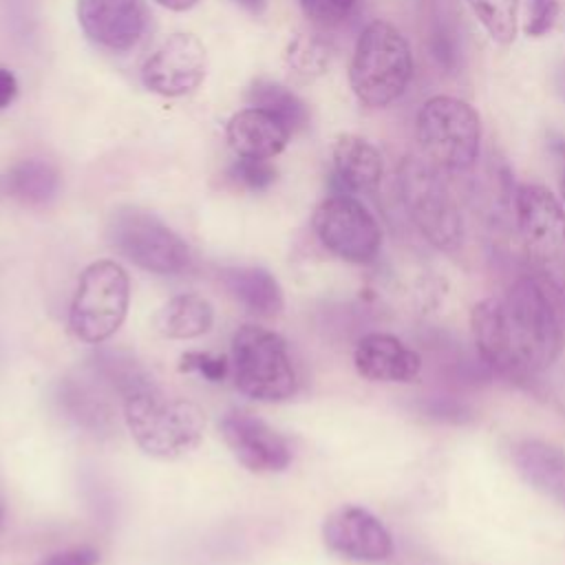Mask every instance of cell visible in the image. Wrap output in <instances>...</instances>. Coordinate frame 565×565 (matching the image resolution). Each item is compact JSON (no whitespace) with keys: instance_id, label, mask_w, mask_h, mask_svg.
Returning a JSON list of instances; mask_svg holds the SVG:
<instances>
[{"instance_id":"obj_16","label":"cell","mask_w":565,"mask_h":565,"mask_svg":"<svg viewBox=\"0 0 565 565\" xmlns=\"http://www.w3.org/2000/svg\"><path fill=\"white\" fill-rule=\"evenodd\" d=\"M225 137L238 157L274 159L287 148L291 130L267 110L249 106L232 115L225 126Z\"/></svg>"},{"instance_id":"obj_26","label":"cell","mask_w":565,"mask_h":565,"mask_svg":"<svg viewBox=\"0 0 565 565\" xmlns=\"http://www.w3.org/2000/svg\"><path fill=\"white\" fill-rule=\"evenodd\" d=\"M497 44H510L516 38L519 0H466Z\"/></svg>"},{"instance_id":"obj_3","label":"cell","mask_w":565,"mask_h":565,"mask_svg":"<svg viewBox=\"0 0 565 565\" xmlns=\"http://www.w3.org/2000/svg\"><path fill=\"white\" fill-rule=\"evenodd\" d=\"M124 419L137 446L159 459L194 450L205 430V413L188 399H170L159 386L124 399Z\"/></svg>"},{"instance_id":"obj_12","label":"cell","mask_w":565,"mask_h":565,"mask_svg":"<svg viewBox=\"0 0 565 565\" xmlns=\"http://www.w3.org/2000/svg\"><path fill=\"white\" fill-rule=\"evenodd\" d=\"M322 539L333 554L358 563H380L393 554V539L384 523L360 505L333 510L324 519Z\"/></svg>"},{"instance_id":"obj_33","label":"cell","mask_w":565,"mask_h":565,"mask_svg":"<svg viewBox=\"0 0 565 565\" xmlns=\"http://www.w3.org/2000/svg\"><path fill=\"white\" fill-rule=\"evenodd\" d=\"M15 95H18L15 75L9 68L0 66V110H4L15 99Z\"/></svg>"},{"instance_id":"obj_11","label":"cell","mask_w":565,"mask_h":565,"mask_svg":"<svg viewBox=\"0 0 565 565\" xmlns=\"http://www.w3.org/2000/svg\"><path fill=\"white\" fill-rule=\"evenodd\" d=\"M207 55L203 42L192 33H170L146 57L141 82L161 97H181L196 90L205 77Z\"/></svg>"},{"instance_id":"obj_29","label":"cell","mask_w":565,"mask_h":565,"mask_svg":"<svg viewBox=\"0 0 565 565\" xmlns=\"http://www.w3.org/2000/svg\"><path fill=\"white\" fill-rule=\"evenodd\" d=\"M358 0H300L302 13L318 26H335L344 22Z\"/></svg>"},{"instance_id":"obj_21","label":"cell","mask_w":565,"mask_h":565,"mask_svg":"<svg viewBox=\"0 0 565 565\" xmlns=\"http://www.w3.org/2000/svg\"><path fill=\"white\" fill-rule=\"evenodd\" d=\"M426 44L430 57L446 73H457L463 60L459 15L448 0H433L426 13Z\"/></svg>"},{"instance_id":"obj_17","label":"cell","mask_w":565,"mask_h":565,"mask_svg":"<svg viewBox=\"0 0 565 565\" xmlns=\"http://www.w3.org/2000/svg\"><path fill=\"white\" fill-rule=\"evenodd\" d=\"M510 459L521 479L536 492L565 505V450L534 437L510 446Z\"/></svg>"},{"instance_id":"obj_37","label":"cell","mask_w":565,"mask_h":565,"mask_svg":"<svg viewBox=\"0 0 565 565\" xmlns=\"http://www.w3.org/2000/svg\"><path fill=\"white\" fill-rule=\"evenodd\" d=\"M561 157H565V139H558V141H554V146H552Z\"/></svg>"},{"instance_id":"obj_2","label":"cell","mask_w":565,"mask_h":565,"mask_svg":"<svg viewBox=\"0 0 565 565\" xmlns=\"http://www.w3.org/2000/svg\"><path fill=\"white\" fill-rule=\"evenodd\" d=\"M413 68L415 62L406 35L386 20H373L355 42L349 84L360 104L384 108L406 93Z\"/></svg>"},{"instance_id":"obj_32","label":"cell","mask_w":565,"mask_h":565,"mask_svg":"<svg viewBox=\"0 0 565 565\" xmlns=\"http://www.w3.org/2000/svg\"><path fill=\"white\" fill-rule=\"evenodd\" d=\"M97 563H99L97 550H93L88 545H79V547H68V550L55 552V554L46 556L40 565H97Z\"/></svg>"},{"instance_id":"obj_1","label":"cell","mask_w":565,"mask_h":565,"mask_svg":"<svg viewBox=\"0 0 565 565\" xmlns=\"http://www.w3.org/2000/svg\"><path fill=\"white\" fill-rule=\"evenodd\" d=\"M505 377L521 380L554 364L565 347L558 313L543 285L523 276L499 298Z\"/></svg>"},{"instance_id":"obj_23","label":"cell","mask_w":565,"mask_h":565,"mask_svg":"<svg viewBox=\"0 0 565 565\" xmlns=\"http://www.w3.org/2000/svg\"><path fill=\"white\" fill-rule=\"evenodd\" d=\"M90 373L104 382L110 391L119 393L121 399L157 386L148 369L121 349H97L88 360Z\"/></svg>"},{"instance_id":"obj_18","label":"cell","mask_w":565,"mask_h":565,"mask_svg":"<svg viewBox=\"0 0 565 565\" xmlns=\"http://www.w3.org/2000/svg\"><path fill=\"white\" fill-rule=\"evenodd\" d=\"M333 172L349 192H375L384 174L380 150L364 137L344 132L333 143Z\"/></svg>"},{"instance_id":"obj_6","label":"cell","mask_w":565,"mask_h":565,"mask_svg":"<svg viewBox=\"0 0 565 565\" xmlns=\"http://www.w3.org/2000/svg\"><path fill=\"white\" fill-rule=\"evenodd\" d=\"M424 157L450 174L475 168L481 148L479 113L463 99L435 95L426 99L415 121Z\"/></svg>"},{"instance_id":"obj_14","label":"cell","mask_w":565,"mask_h":565,"mask_svg":"<svg viewBox=\"0 0 565 565\" xmlns=\"http://www.w3.org/2000/svg\"><path fill=\"white\" fill-rule=\"evenodd\" d=\"M77 22L95 44L128 51L143 33L146 13L139 0H77Z\"/></svg>"},{"instance_id":"obj_24","label":"cell","mask_w":565,"mask_h":565,"mask_svg":"<svg viewBox=\"0 0 565 565\" xmlns=\"http://www.w3.org/2000/svg\"><path fill=\"white\" fill-rule=\"evenodd\" d=\"M212 322V305L196 294H181L170 298L154 316L157 331L172 340L199 338L205 331H210Z\"/></svg>"},{"instance_id":"obj_27","label":"cell","mask_w":565,"mask_h":565,"mask_svg":"<svg viewBox=\"0 0 565 565\" xmlns=\"http://www.w3.org/2000/svg\"><path fill=\"white\" fill-rule=\"evenodd\" d=\"M276 168L271 166L269 159H247L238 157V161L230 168V177L243 185L245 190L260 192L267 190L276 181Z\"/></svg>"},{"instance_id":"obj_7","label":"cell","mask_w":565,"mask_h":565,"mask_svg":"<svg viewBox=\"0 0 565 565\" xmlns=\"http://www.w3.org/2000/svg\"><path fill=\"white\" fill-rule=\"evenodd\" d=\"M232 375L241 393L260 402H282L296 393L298 377L287 342L263 327L245 324L232 338Z\"/></svg>"},{"instance_id":"obj_38","label":"cell","mask_w":565,"mask_h":565,"mask_svg":"<svg viewBox=\"0 0 565 565\" xmlns=\"http://www.w3.org/2000/svg\"><path fill=\"white\" fill-rule=\"evenodd\" d=\"M561 194H563V203H565V172H563V179H561Z\"/></svg>"},{"instance_id":"obj_4","label":"cell","mask_w":565,"mask_h":565,"mask_svg":"<svg viewBox=\"0 0 565 565\" xmlns=\"http://www.w3.org/2000/svg\"><path fill=\"white\" fill-rule=\"evenodd\" d=\"M397 183L402 205L419 234L441 252H457L463 243V218L444 170L411 154L399 163Z\"/></svg>"},{"instance_id":"obj_34","label":"cell","mask_w":565,"mask_h":565,"mask_svg":"<svg viewBox=\"0 0 565 565\" xmlns=\"http://www.w3.org/2000/svg\"><path fill=\"white\" fill-rule=\"evenodd\" d=\"M157 4H161L163 9H168V11H188V9H192L199 0H154Z\"/></svg>"},{"instance_id":"obj_13","label":"cell","mask_w":565,"mask_h":565,"mask_svg":"<svg viewBox=\"0 0 565 565\" xmlns=\"http://www.w3.org/2000/svg\"><path fill=\"white\" fill-rule=\"evenodd\" d=\"M221 435L238 463L252 472H280L291 463L287 439L247 411L225 413Z\"/></svg>"},{"instance_id":"obj_8","label":"cell","mask_w":565,"mask_h":565,"mask_svg":"<svg viewBox=\"0 0 565 565\" xmlns=\"http://www.w3.org/2000/svg\"><path fill=\"white\" fill-rule=\"evenodd\" d=\"M106 234L115 252L150 274L174 276L192 263L188 243L148 210L135 205L117 207L110 214Z\"/></svg>"},{"instance_id":"obj_15","label":"cell","mask_w":565,"mask_h":565,"mask_svg":"<svg viewBox=\"0 0 565 565\" xmlns=\"http://www.w3.org/2000/svg\"><path fill=\"white\" fill-rule=\"evenodd\" d=\"M358 373L371 382L406 384L422 371V358L408 344L391 333H366L353 351Z\"/></svg>"},{"instance_id":"obj_35","label":"cell","mask_w":565,"mask_h":565,"mask_svg":"<svg viewBox=\"0 0 565 565\" xmlns=\"http://www.w3.org/2000/svg\"><path fill=\"white\" fill-rule=\"evenodd\" d=\"M236 4H241L245 11H249L252 15H260L267 9V0H234Z\"/></svg>"},{"instance_id":"obj_25","label":"cell","mask_w":565,"mask_h":565,"mask_svg":"<svg viewBox=\"0 0 565 565\" xmlns=\"http://www.w3.org/2000/svg\"><path fill=\"white\" fill-rule=\"evenodd\" d=\"M247 102L254 108L267 110L276 119H280L291 135L302 130L309 124V108L307 104L287 86L274 79H256L247 88Z\"/></svg>"},{"instance_id":"obj_39","label":"cell","mask_w":565,"mask_h":565,"mask_svg":"<svg viewBox=\"0 0 565 565\" xmlns=\"http://www.w3.org/2000/svg\"><path fill=\"white\" fill-rule=\"evenodd\" d=\"M0 521H2V514H0Z\"/></svg>"},{"instance_id":"obj_19","label":"cell","mask_w":565,"mask_h":565,"mask_svg":"<svg viewBox=\"0 0 565 565\" xmlns=\"http://www.w3.org/2000/svg\"><path fill=\"white\" fill-rule=\"evenodd\" d=\"M90 377H64L57 384L55 402L66 419L88 433H108L113 428V406L106 399L104 382H88Z\"/></svg>"},{"instance_id":"obj_31","label":"cell","mask_w":565,"mask_h":565,"mask_svg":"<svg viewBox=\"0 0 565 565\" xmlns=\"http://www.w3.org/2000/svg\"><path fill=\"white\" fill-rule=\"evenodd\" d=\"M558 11H561L558 0H530L527 18H525V33L532 38L545 35L554 26Z\"/></svg>"},{"instance_id":"obj_9","label":"cell","mask_w":565,"mask_h":565,"mask_svg":"<svg viewBox=\"0 0 565 565\" xmlns=\"http://www.w3.org/2000/svg\"><path fill=\"white\" fill-rule=\"evenodd\" d=\"M130 305V280L115 260L90 263L77 282L68 327L73 335L88 344H102L124 322Z\"/></svg>"},{"instance_id":"obj_22","label":"cell","mask_w":565,"mask_h":565,"mask_svg":"<svg viewBox=\"0 0 565 565\" xmlns=\"http://www.w3.org/2000/svg\"><path fill=\"white\" fill-rule=\"evenodd\" d=\"M9 196L22 205H49L62 185L60 170L46 159H22L13 163L4 177Z\"/></svg>"},{"instance_id":"obj_5","label":"cell","mask_w":565,"mask_h":565,"mask_svg":"<svg viewBox=\"0 0 565 565\" xmlns=\"http://www.w3.org/2000/svg\"><path fill=\"white\" fill-rule=\"evenodd\" d=\"M514 223L530 267L556 291H565V207L539 183L514 192Z\"/></svg>"},{"instance_id":"obj_20","label":"cell","mask_w":565,"mask_h":565,"mask_svg":"<svg viewBox=\"0 0 565 565\" xmlns=\"http://www.w3.org/2000/svg\"><path fill=\"white\" fill-rule=\"evenodd\" d=\"M221 278L230 296L256 316L274 318L285 307L278 280L263 267H230L223 269Z\"/></svg>"},{"instance_id":"obj_10","label":"cell","mask_w":565,"mask_h":565,"mask_svg":"<svg viewBox=\"0 0 565 565\" xmlns=\"http://www.w3.org/2000/svg\"><path fill=\"white\" fill-rule=\"evenodd\" d=\"M318 241L338 258L355 265L371 263L382 247V230L371 210L351 194L324 199L311 218Z\"/></svg>"},{"instance_id":"obj_30","label":"cell","mask_w":565,"mask_h":565,"mask_svg":"<svg viewBox=\"0 0 565 565\" xmlns=\"http://www.w3.org/2000/svg\"><path fill=\"white\" fill-rule=\"evenodd\" d=\"M181 371L188 373H199L210 382H223L230 373V362L225 355H212V353H203V351H188L181 355L179 362Z\"/></svg>"},{"instance_id":"obj_28","label":"cell","mask_w":565,"mask_h":565,"mask_svg":"<svg viewBox=\"0 0 565 565\" xmlns=\"http://www.w3.org/2000/svg\"><path fill=\"white\" fill-rule=\"evenodd\" d=\"M287 62L289 66L296 68V73H302V75L322 73L327 64V53L316 40L296 38L287 49Z\"/></svg>"},{"instance_id":"obj_36","label":"cell","mask_w":565,"mask_h":565,"mask_svg":"<svg viewBox=\"0 0 565 565\" xmlns=\"http://www.w3.org/2000/svg\"><path fill=\"white\" fill-rule=\"evenodd\" d=\"M554 86H556V93L565 99V62L554 73Z\"/></svg>"}]
</instances>
